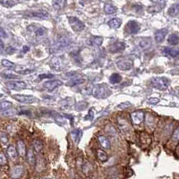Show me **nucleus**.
I'll return each instance as SVG.
<instances>
[{"mask_svg":"<svg viewBox=\"0 0 179 179\" xmlns=\"http://www.w3.org/2000/svg\"><path fill=\"white\" fill-rule=\"evenodd\" d=\"M29 49H30V48L27 46L23 47V52H27V51H29Z\"/></svg>","mask_w":179,"mask_h":179,"instance_id":"51","label":"nucleus"},{"mask_svg":"<svg viewBox=\"0 0 179 179\" xmlns=\"http://www.w3.org/2000/svg\"><path fill=\"white\" fill-rule=\"evenodd\" d=\"M122 81V77L120 74L118 73H112L109 77V82H110L112 84H116V83H119Z\"/></svg>","mask_w":179,"mask_h":179,"instance_id":"34","label":"nucleus"},{"mask_svg":"<svg viewBox=\"0 0 179 179\" xmlns=\"http://www.w3.org/2000/svg\"><path fill=\"white\" fill-rule=\"evenodd\" d=\"M109 179H118L117 177H109Z\"/></svg>","mask_w":179,"mask_h":179,"instance_id":"52","label":"nucleus"},{"mask_svg":"<svg viewBox=\"0 0 179 179\" xmlns=\"http://www.w3.org/2000/svg\"><path fill=\"white\" fill-rule=\"evenodd\" d=\"M4 76H5V78H8V79H15V78H18L16 75H14V74H11V73H5V74H4Z\"/></svg>","mask_w":179,"mask_h":179,"instance_id":"47","label":"nucleus"},{"mask_svg":"<svg viewBox=\"0 0 179 179\" xmlns=\"http://www.w3.org/2000/svg\"><path fill=\"white\" fill-rule=\"evenodd\" d=\"M7 154L9 156V158L11 159H13V160H14L17 158V151H16V148L14 147V145L8 146V148H7Z\"/></svg>","mask_w":179,"mask_h":179,"instance_id":"30","label":"nucleus"},{"mask_svg":"<svg viewBox=\"0 0 179 179\" xmlns=\"http://www.w3.org/2000/svg\"><path fill=\"white\" fill-rule=\"evenodd\" d=\"M16 151L18 152V154L21 156V157H25L26 155V146L24 144V142L23 141H18L17 143H16Z\"/></svg>","mask_w":179,"mask_h":179,"instance_id":"21","label":"nucleus"},{"mask_svg":"<svg viewBox=\"0 0 179 179\" xmlns=\"http://www.w3.org/2000/svg\"><path fill=\"white\" fill-rule=\"evenodd\" d=\"M68 22L71 28L74 31H76V32L82 31V30H84V28H85V25H84V23H83V22L79 18H77L75 16H69Z\"/></svg>","mask_w":179,"mask_h":179,"instance_id":"4","label":"nucleus"},{"mask_svg":"<svg viewBox=\"0 0 179 179\" xmlns=\"http://www.w3.org/2000/svg\"><path fill=\"white\" fill-rule=\"evenodd\" d=\"M94 115H95L94 109H91L90 111H89V115L85 116V119H92V117L94 116Z\"/></svg>","mask_w":179,"mask_h":179,"instance_id":"42","label":"nucleus"},{"mask_svg":"<svg viewBox=\"0 0 179 179\" xmlns=\"http://www.w3.org/2000/svg\"><path fill=\"white\" fill-rule=\"evenodd\" d=\"M1 64H2L3 66L7 67V68H15L16 67V66L14 65L13 62H11V61H9L7 59H3L1 61Z\"/></svg>","mask_w":179,"mask_h":179,"instance_id":"38","label":"nucleus"},{"mask_svg":"<svg viewBox=\"0 0 179 179\" xmlns=\"http://www.w3.org/2000/svg\"><path fill=\"white\" fill-rule=\"evenodd\" d=\"M116 10H117L116 7L115 5H111V4H106L105 6H104V11H105L106 14H115L116 12Z\"/></svg>","mask_w":179,"mask_h":179,"instance_id":"33","label":"nucleus"},{"mask_svg":"<svg viewBox=\"0 0 179 179\" xmlns=\"http://www.w3.org/2000/svg\"><path fill=\"white\" fill-rule=\"evenodd\" d=\"M159 101V99L157 98H150L149 100H148V102H149L150 104H157Z\"/></svg>","mask_w":179,"mask_h":179,"instance_id":"45","label":"nucleus"},{"mask_svg":"<svg viewBox=\"0 0 179 179\" xmlns=\"http://www.w3.org/2000/svg\"><path fill=\"white\" fill-rule=\"evenodd\" d=\"M50 67L54 70H56V71H60L63 67V64H62L61 59L57 56L52 57L50 60Z\"/></svg>","mask_w":179,"mask_h":179,"instance_id":"17","label":"nucleus"},{"mask_svg":"<svg viewBox=\"0 0 179 179\" xmlns=\"http://www.w3.org/2000/svg\"><path fill=\"white\" fill-rule=\"evenodd\" d=\"M62 84H63V83L59 80H50V81H48V82L44 83L43 87L48 91H53L55 89H56L59 86H61Z\"/></svg>","mask_w":179,"mask_h":179,"instance_id":"13","label":"nucleus"},{"mask_svg":"<svg viewBox=\"0 0 179 179\" xmlns=\"http://www.w3.org/2000/svg\"><path fill=\"white\" fill-rule=\"evenodd\" d=\"M26 156H27V160L29 162V164L30 165H34L35 162H36V158H35V155H34V152L31 149L28 150L26 152Z\"/></svg>","mask_w":179,"mask_h":179,"instance_id":"29","label":"nucleus"},{"mask_svg":"<svg viewBox=\"0 0 179 179\" xmlns=\"http://www.w3.org/2000/svg\"><path fill=\"white\" fill-rule=\"evenodd\" d=\"M4 49H5V45H4V42H3V41L0 39V52H2Z\"/></svg>","mask_w":179,"mask_h":179,"instance_id":"50","label":"nucleus"},{"mask_svg":"<svg viewBox=\"0 0 179 179\" xmlns=\"http://www.w3.org/2000/svg\"><path fill=\"white\" fill-rule=\"evenodd\" d=\"M7 34L5 32V30L3 28H0V39L2 40V38H6Z\"/></svg>","mask_w":179,"mask_h":179,"instance_id":"44","label":"nucleus"},{"mask_svg":"<svg viewBox=\"0 0 179 179\" xmlns=\"http://www.w3.org/2000/svg\"><path fill=\"white\" fill-rule=\"evenodd\" d=\"M32 147L37 152H41L43 150V143L40 140H33L32 141Z\"/></svg>","mask_w":179,"mask_h":179,"instance_id":"32","label":"nucleus"},{"mask_svg":"<svg viewBox=\"0 0 179 179\" xmlns=\"http://www.w3.org/2000/svg\"><path fill=\"white\" fill-rule=\"evenodd\" d=\"M12 106H13V104L11 102H9V101H3V102L0 103V109L3 111H5L7 110V109H11Z\"/></svg>","mask_w":179,"mask_h":179,"instance_id":"37","label":"nucleus"},{"mask_svg":"<svg viewBox=\"0 0 179 179\" xmlns=\"http://www.w3.org/2000/svg\"><path fill=\"white\" fill-rule=\"evenodd\" d=\"M179 14V6H178V3L177 2L175 5H172L170 7H169V9H168V11H167V14L169 15V16H171V17H176V16H177Z\"/></svg>","mask_w":179,"mask_h":179,"instance_id":"22","label":"nucleus"},{"mask_svg":"<svg viewBox=\"0 0 179 179\" xmlns=\"http://www.w3.org/2000/svg\"><path fill=\"white\" fill-rule=\"evenodd\" d=\"M14 98L19 102L23 103V104H32L38 101V98L34 96H30V95H21V94H16L14 95Z\"/></svg>","mask_w":179,"mask_h":179,"instance_id":"9","label":"nucleus"},{"mask_svg":"<svg viewBox=\"0 0 179 179\" xmlns=\"http://www.w3.org/2000/svg\"><path fill=\"white\" fill-rule=\"evenodd\" d=\"M98 142L101 145V147L104 148L105 150H109L110 148V141L105 136H102V135L98 136Z\"/></svg>","mask_w":179,"mask_h":179,"instance_id":"23","label":"nucleus"},{"mask_svg":"<svg viewBox=\"0 0 179 179\" xmlns=\"http://www.w3.org/2000/svg\"><path fill=\"white\" fill-rule=\"evenodd\" d=\"M14 52H15V48H14L13 47H8V48H6V53L9 54V55L14 54Z\"/></svg>","mask_w":179,"mask_h":179,"instance_id":"46","label":"nucleus"},{"mask_svg":"<svg viewBox=\"0 0 179 179\" xmlns=\"http://www.w3.org/2000/svg\"><path fill=\"white\" fill-rule=\"evenodd\" d=\"M139 138H140V142L142 143V144H144L145 147L148 146V145H150L151 142H152V137L148 134H146L144 132H142V133L140 134V137Z\"/></svg>","mask_w":179,"mask_h":179,"instance_id":"20","label":"nucleus"},{"mask_svg":"<svg viewBox=\"0 0 179 179\" xmlns=\"http://www.w3.org/2000/svg\"><path fill=\"white\" fill-rule=\"evenodd\" d=\"M109 51L110 53L116 54V53H120L123 52L125 48V43L124 41H115L112 42L110 45L109 46Z\"/></svg>","mask_w":179,"mask_h":179,"instance_id":"8","label":"nucleus"},{"mask_svg":"<svg viewBox=\"0 0 179 179\" xmlns=\"http://www.w3.org/2000/svg\"><path fill=\"white\" fill-rule=\"evenodd\" d=\"M126 30L130 34H137L140 30V24L136 21H130L126 24Z\"/></svg>","mask_w":179,"mask_h":179,"instance_id":"14","label":"nucleus"},{"mask_svg":"<svg viewBox=\"0 0 179 179\" xmlns=\"http://www.w3.org/2000/svg\"><path fill=\"white\" fill-rule=\"evenodd\" d=\"M97 158L101 162H106L109 159L108 154L102 150H97Z\"/></svg>","mask_w":179,"mask_h":179,"instance_id":"31","label":"nucleus"},{"mask_svg":"<svg viewBox=\"0 0 179 179\" xmlns=\"http://www.w3.org/2000/svg\"><path fill=\"white\" fill-rule=\"evenodd\" d=\"M135 44L139 48L146 50L152 46V41L149 37H140L135 40Z\"/></svg>","mask_w":179,"mask_h":179,"instance_id":"5","label":"nucleus"},{"mask_svg":"<svg viewBox=\"0 0 179 179\" xmlns=\"http://www.w3.org/2000/svg\"><path fill=\"white\" fill-rule=\"evenodd\" d=\"M52 77H54V74H51V73H45V74L39 75L40 79H47V78H52Z\"/></svg>","mask_w":179,"mask_h":179,"instance_id":"43","label":"nucleus"},{"mask_svg":"<svg viewBox=\"0 0 179 179\" xmlns=\"http://www.w3.org/2000/svg\"><path fill=\"white\" fill-rule=\"evenodd\" d=\"M23 174V166L22 165H16L11 170L10 176L13 179H18Z\"/></svg>","mask_w":179,"mask_h":179,"instance_id":"15","label":"nucleus"},{"mask_svg":"<svg viewBox=\"0 0 179 179\" xmlns=\"http://www.w3.org/2000/svg\"><path fill=\"white\" fill-rule=\"evenodd\" d=\"M125 106H127V107L129 108V107L131 106V104H130L129 102H124V103H122V104H120V105H119L118 107H119V108H121V109H126V107H125Z\"/></svg>","mask_w":179,"mask_h":179,"instance_id":"49","label":"nucleus"},{"mask_svg":"<svg viewBox=\"0 0 179 179\" xmlns=\"http://www.w3.org/2000/svg\"><path fill=\"white\" fill-rule=\"evenodd\" d=\"M92 94L97 98H106L111 95V90L107 84H97L92 90Z\"/></svg>","mask_w":179,"mask_h":179,"instance_id":"2","label":"nucleus"},{"mask_svg":"<svg viewBox=\"0 0 179 179\" xmlns=\"http://www.w3.org/2000/svg\"><path fill=\"white\" fill-rule=\"evenodd\" d=\"M16 73H21V74H29V73H31L33 72L32 69L25 68V67H23V68L18 69V70H15Z\"/></svg>","mask_w":179,"mask_h":179,"instance_id":"40","label":"nucleus"},{"mask_svg":"<svg viewBox=\"0 0 179 179\" xmlns=\"http://www.w3.org/2000/svg\"><path fill=\"white\" fill-rule=\"evenodd\" d=\"M85 82V80L82 78V77H72V79H70L67 85L68 86H75V85H80Z\"/></svg>","mask_w":179,"mask_h":179,"instance_id":"26","label":"nucleus"},{"mask_svg":"<svg viewBox=\"0 0 179 179\" xmlns=\"http://www.w3.org/2000/svg\"><path fill=\"white\" fill-rule=\"evenodd\" d=\"M82 134H83V131L80 130V129H76V130H73L72 133H71V135H72V138L73 140L75 141V143H78L81 140V137H82Z\"/></svg>","mask_w":179,"mask_h":179,"instance_id":"25","label":"nucleus"},{"mask_svg":"<svg viewBox=\"0 0 179 179\" xmlns=\"http://www.w3.org/2000/svg\"><path fill=\"white\" fill-rule=\"evenodd\" d=\"M162 54L167 57L175 58V57L178 56L179 52L177 49H174V48H164L162 49Z\"/></svg>","mask_w":179,"mask_h":179,"instance_id":"19","label":"nucleus"},{"mask_svg":"<svg viewBox=\"0 0 179 179\" xmlns=\"http://www.w3.org/2000/svg\"><path fill=\"white\" fill-rule=\"evenodd\" d=\"M167 42L170 45H173V46L177 45L178 44V35H177V33H173V34L169 35V37L167 39Z\"/></svg>","mask_w":179,"mask_h":179,"instance_id":"35","label":"nucleus"},{"mask_svg":"<svg viewBox=\"0 0 179 179\" xmlns=\"http://www.w3.org/2000/svg\"><path fill=\"white\" fill-rule=\"evenodd\" d=\"M166 4V1H153L152 5L148 7L147 11L152 14L159 13L165 7Z\"/></svg>","mask_w":179,"mask_h":179,"instance_id":"7","label":"nucleus"},{"mask_svg":"<svg viewBox=\"0 0 179 179\" xmlns=\"http://www.w3.org/2000/svg\"><path fill=\"white\" fill-rule=\"evenodd\" d=\"M28 15L30 17H33V18H39V19H47L48 18L49 14L47 11L44 10H38V11H31L30 12Z\"/></svg>","mask_w":179,"mask_h":179,"instance_id":"16","label":"nucleus"},{"mask_svg":"<svg viewBox=\"0 0 179 179\" xmlns=\"http://www.w3.org/2000/svg\"><path fill=\"white\" fill-rule=\"evenodd\" d=\"M144 118H145V124L146 126L151 129V130H154L156 125H157V118L155 116H153L152 114H146L144 115Z\"/></svg>","mask_w":179,"mask_h":179,"instance_id":"11","label":"nucleus"},{"mask_svg":"<svg viewBox=\"0 0 179 179\" xmlns=\"http://www.w3.org/2000/svg\"><path fill=\"white\" fill-rule=\"evenodd\" d=\"M144 119V113L142 111H135L131 114V121L133 124H141Z\"/></svg>","mask_w":179,"mask_h":179,"instance_id":"10","label":"nucleus"},{"mask_svg":"<svg viewBox=\"0 0 179 179\" xmlns=\"http://www.w3.org/2000/svg\"><path fill=\"white\" fill-rule=\"evenodd\" d=\"M178 128H177L176 130H175V132H174V134H173V139H175L176 141H178Z\"/></svg>","mask_w":179,"mask_h":179,"instance_id":"48","label":"nucleus"},{"mask_svg":"<svg viewBox=\"0 0 179 179\" xmlns=\"http://www.w3.org/2000/svg\"><path fill=\"white\" fill-rule=\"evenodd\" d=\"M17 3V1H0V4L5 7H13Z\"/></svg>","mask_w":179,"mask_h":179,"instance_id":"39","label":"nucleus"},{"mask_svg":"<svg viewBox=\"0 0 179 179\" xmlns=\"http://www.w3.org/2000/svg\"><path fill=\"white\" fill-rule=\"evenodd\" d=\"M66 1H62V0H59V1H53V6L55 7V9H63L66 7Z\"/></svg>","mask_w":179,"mask_h":179,"instance_id":"36","label":"nucleus"},{"mask_svg":"<svg viewBox=\"0 0 179 179\" xmlns=\"http://www.w3.org/2000/svg\"><path fill=\"white\" fill-rule=\"evenodd\" d=\"M72 43V40L67 35H60L56 38L54 44L50 48V51L52 53H56L61 50H64L65 48H68Z\"/></svg>","mask_w":179,"mask_h":179,"instance_id":"1","label":"nucleus"},{"mask_svg":"<svg viewBox=\"0 0 179 179\" xmlns=\"http://www.w3.org/2000/svg\"><path fill=\"white\" fill-rule=\"evenodd\" d=\"M7 164V158L3 152H0V166H5Z\"/></svg>","mask_w":179,"mask_h":179,"instance_id":"41","label":"nucleus"},{"mask_svg":"<svg viewBox=\"0 0 179 179\" xmlns=\"http://www.w3.org/2000/svg\"><path fill=\"white\" fill-rule=\"evenodd\" d=\"M6 85L9 89L14 90V91H20V90H23L27 87L26 83L23 81H11V82H7Z\"/></svg>","mask_w":179,"mask_h":179,"instance_id":"12","label":"nucleus"},{"mask_svg":"<svg viewBox=\"0 0 179 179\" xmlns=\"http://www.w3.org/2000/svg\"><path fill=\"white\" fill-rule=\"evenodd\" d=\"M48 33V30L45 27H37L34 30V35L37 38H42L46 36Z\"/></svg>","mask_w":179,"mask_h":179,"instance_id":"24","label":"nucleus"},{"mask_svg":"<svg viewBox=\"0 0 179 179\" xmlns=\"http://www.w3.org/2000/svg\"><path fill=\"white\" fill-rule=\"evenodd\" d=\"M167 29H160L155 32V41L158 43H160L165 40L166 36L167 34Z\"/></svg>","mask_w":179,"mask_h":179,"instance_id":"18","label":"nucleus"},{"mask_svg":"<svg viewBox=\"0 0 179 179\" xmlns=\"http://www.w3.org/2000/svg\"><path fill=\"white\" fill-rule=\"evenodd\" d=\"M103 42V38L100 36H92L90 39V43L91 45L94 46V47H99Z\"/></svg>","mask_w":179,"mask_h":179,"instance_id":"27","label":"nucleus"},{"mask_svg":"<svg viewBox=\"0 0 179 179\" xmlns=\"http://www.w3.org/2000/svg\"><path fill=\"white\" fill-rule=\"evenodd\" d=\"M122 24V21L119 18H112L109 22V25L112 29H118Z\"/></svg>","mask_w":179,"mask_h":179,"instance_id":"28","label":"nucleus"},{"mask_svg":"<svg viewBox=\"0 0 179 179\" xmlns=\"http://www.w3.org/2000/svg\"><path fill=\"white\" fill-rule=\"evenodd\" d=\"M151 84L153 88L159 90V91H165L167 89L169 85V81L166 77H154L151 81Z\"/></svg>","mask_w":179,"mask_h":179,"instance_id":"3","label":"nucleus"},{"mask_svg":"<svg viewBox=\"0 0 179 179\" xmlns=\"http://www.w3.org/2000/svg\"><path fill=\"white\" fill-rule=\"evenodd\" d=\"M133 61L128 57H121L116 61V66L122 71H128L133 67Z\"/></svg>","mask_w":179,"mask_h":179,"instance_id":"6","label":"nucleus"}]
</instances>
